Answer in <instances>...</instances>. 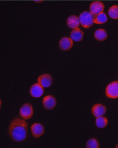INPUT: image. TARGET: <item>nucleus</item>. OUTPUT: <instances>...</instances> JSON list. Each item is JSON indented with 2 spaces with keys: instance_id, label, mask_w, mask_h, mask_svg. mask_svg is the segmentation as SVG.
Masks as SVG:
<instances>
[{
  "instance_id": "5",
  "label": "nucleus",
  "mask_w": 118,
  "mask_h": 148,
  "mask_svg": "<svg viewBox=\"0 0 118 148\" xmlns=\"http://www.w3.org/2000/svg\"><path fill=\"white\" fill-rule=\"evenodd\" d=\"M104 5L100 1H95L91 3L90 6V11L94 16H96L100 13L103 12Z\"/></svg>"
},
{
  "instance_id": "17",
  "label": "nucleus",
  "mask_w": 118,
  "mask_h": 148,
  "mask_svg": "<svg viewBox=\"0 0 118 148\" xmlns=\"http://www.w3.org/2000/svg\"><path fill=\"white\" fill-rule=\"evenodd\" d=\"M108 15L113 19H118V6L113 5L111 7L108 11Z\"/></svg>"
},
{
  "instance_id": "18",
  "label": "nucleus",
  "mask_w": 118,
  "mask_h": 148,
  "mask_svg": "<svg viewBox=\"0 0 118 148\" xmlns=\"http://www.w3.org/2000/svg\"><path fill=\"white\" fill-rule=\"evenodd\" d=\"M86 147L88 148H98L99 147V143L97 140L95 138L89 139L86 143Z\"/></svg>"
},
{
  "instance_id": "10",
  "label": "nucleus",
  "mask_w": 118,
  "mask_h": 148,
  "mask_svg": "<svg viewBox=\"0 0 118 148\" xmlns=\"http://www.w3.org/2000/svg\"><path fill=\"white\" fill-rule=\"evenodd\" d=\"M73 45L72 39L68 37H64L60 40L59 47L62 51H68L70 50Z\"/></svg>"
},
{
  "instance_id": "6",
  "label": "nucleus",
  "mask_w": 118,
  "mask_h": 148,
  "mask_svg": "<svg viewBox=\"0 0 118 148\" xmlns=\"http://www.w3.org/2000/svg\"><path fill=\"white\" fill-rule=\"evenodd\" d=\"M57 102L54 97L51 95H48L44 97L43 100V104L46 110H50L53 109L56 106Z\"/></svg>"
},
{
  "instance_id": "19",
  "label": "nucleus",
  "mask_w": 118,
  "mask_h": 148,
  "mask_svg": "<svg viewBox=\"0 0 118 148\" xmlns=\"http://www.w3.org/2000/svg\"><path fill=\"white\" fill-rule=\"evenodd\" d=\"M116 148H118V144L117 145V147H116Z\"/></svg>"
},
{
  "instance_id": "1",
  "label": "nucleus",
  "mask_w": 118,
  "mask_h": 148,
  "mask_svg": "<svg viewBox=\"0 0 118 148\" xmlns=\"http://www.w3.org/2000/svg\"><path fill=\"white\" fill-rule=\"evenodd\" d=\"M28 124L20 118H16L11 121L9 128L10 137L15 141L20 142L24 140L27 136Z\"/></svg>"
},
{
  "instance_id": "11",
  "label": "nucleus",
  "mask_w": 118,
  "mask_h": 148,
  "mask_svg": "<svg viewBox=\"0 0 118 148\" xmlns=\"http://www.w3.org/2000/svg\"><path fill=\"white\" fill-rule=\"evenodd\" d=\"M106 111L105 106L101 104L94 105L91 109L92 114L96 117L103 116L106 113Z\"/></svg>"
},
{
  "instance_id": "2",
  "label": "nucleus",
  "mask_w": 118,
  "mask_h": 148,
  "mask_svg": "<svg viewBox=\"0 0 118 148\" xmlns=\"http://www.w3.org/2000/svg\"><path fill=\"white\" fill-rule=\"evenodd\" d=\"M95 16L91 12L84 11L79 16L80 23L82 26L85 29L91 28L94 24Z\"/></svg>"
},
{
  "instance_id": "12",
  "label": "nucleus",
  "mask_w": 118,
  "mask_h": 148,
  "mask_svg": "<svg viewBox=\"0 0 118 148\" xmlns=\"http://www.w3.org/2000/svg\"><path fill=\"white\" fill-rule=\"evenodd\" d=\"M84 32L79 28L74 29L70 33V38L76 42L81 41L83 39Z\"/></svg>"
},
{
  "instance_id": "8",
  "label": "nucleus",
  "mask_w": 118,
  "mask_h": 148,
  "mask_svg": "<svg viewBox=\"0 0 118 148\" xmlns=\"http://www.w3.org/2000/svg\"><path fill=\"white\" fill-rule=\"evenodd\" d=\"M44 92V88L39 83L34 84L30 90L31 95L34 97H40L43 95Z\"/></svg>"
},
{
  "instance_id": "7",
  "label": "nucleus",
  "mask_w": 118,
  "mask_h": 148,
  "mask_svg": "<svg viewBox=\"0 0 118 148\" xmlns=\"http://www.w3.org/2000/svg\"><path fill=\"white\" fill-rule=\"evenodd\" d=\"M39 83L44 88H49L50 87L53 83V78L51 75L45 74L41 75L38 79Z\"/></svg>"
},
{
  "instance_id": "3",
  "label": "nucleus",
  "mask_w": 118,
  "mask_h": 148,
  "mask_svg": "<svg viewBox=\"0 0 118 148\" xmlns=\"http://www.w3.org/2000/svg\"><path fill=\"white\" fill-rule=\"evenodd\" d=\"M106 94L108 97L112 99L118 98V82L115 81L110 83L107 86Z\"/></svg>"
},
{
  "instance_id": "14",
  "label": "nucleus",
  "mask_w": 118,
  "mask_h": 148,
  "mask_svg": "<svg viewBox=\"0 0 118 148\" xmlns=\"http://www.w3.org/2000/svg\"><path fill=\"white\" fill-rule=\"evenodd\" d=\"M107 32L104 29H99L96 30L94 34V36L96 39L99 41H104L107 38Z\"/></svg>"
},
{
  "instance_id": "9",
  "label": "nucleus",
  "mask_w": 118,
  "mask_h": 148,
  "mask_svg": "<svg viewBox=\"0 0 118 148\" xmlns=\"http://www.w3.org/2000/svg\"><path fill=\"white\" fill-rule=\"evenodd\" d=\"M31 133L34 138H38L43 135L44 133V128L41 124L40 123H35L31 126Z\"/></svg>"
},
{
  "instance_id": "4",
  "label": "nucleus",
  "mask_w": 118,
  "mask_h": 148,
  "mask_svg": "<svg viewBox=\"0 0 118 148\" xmlns=\"http://www.w3.org/2000/svg\"><path fill=\"white\" fill-rule=\"evenodd\" d=\"M20 116L25 120L29 119L33 114V109L32 105L29 103H25L20 108L19 111Z\"/></svg>"
},
{
  "instance_id": "16",
  "label": "nucleus",
  "mask_w": 118,
  "mask_h": 148,
  "mask_svg": "<svg viewBox=\"0 0 118 148\" xmlns=\"http://www.w3.org/2000/svg\"><path fill=\"white\" fill-rule=\"evenodd\" d=\"M95 124L96 126L98 128H104L108 125V120L105 117L102 116L97 117Z\"/></svg>"
},
{
  "instance_id": "15",
  "label": "nucleus",
  "mask_w": 118,
  "mask_h": 148,
  "mask_svg": "<svg viewBox=\"0 0 118 148\" xmlns=\"http://www.w3.org/2000/svg\"><path fill=\"white\" fill-rule=\"evenodd\" d=\"M108 18L105 13L104 12L100 13L95 16L94 22L97 24H102L107 22Z\"/></svg>"
},
{
  "instance_id": "13",
  "label": "nucleus",
  "mask_w": 118,
  "mask_h": 148,
  "mask_svg": "<svg viewBox=\"0 0 118 148\" xmlns=\"http://www.w3.org/2000/svg\"><path fill=\"white\" fill-rule=\"evenodd\" d=\"M79 18L75 15L70 16L68 17L67 21L68 26L70 29H75L78 28L80 25Z\"/></svg>"
}]
</instances>
